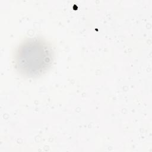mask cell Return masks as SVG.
I'll list each match as a JSON object with an SVG mask.
<instances>
[{
  "instance_id": "1",
  "label": "cell",
  "mask_w": 152,
  "mask_h": 152,
  "mask_svg": "<svg viewBox=\"0 0 152 152\" xmlns=\"http://www.w3.org/2000/svg\"><path fill=\"white\" fill-rule=\"evenodd\" d=\"M53 59L51 47L40 39L30 38L22 43L15 53V68L28 77L40 75L51 66Z\"/></svg>"
}]
</instances>
